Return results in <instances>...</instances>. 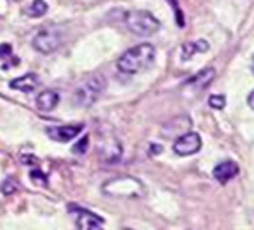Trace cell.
<instances>
[{
  "label": "cell",
  "instance_id": "cell-1",
  "mask_svg": "<svg viewBox=\"0 0 254 230\" xmlns=\"http://www.w3.org/2000/svg\"><path fill=\"white\" fill-rule=\"evenodd\" d=\"M155 56H157L155 46L149 45V43H142V45H136L133 48H129L127 52H124L116 66L122 74L133 76V74H140V72L147 70L155 61Z\"/></svg>",
  "mask_w": 254,
  "mask_h": 230
},
{
  "label": "cell",
  "instance_id": "cell-2",
  "mask_svg": "<svg viewBox=\"0 0 254 230\" xmlns=\"http://www.w3.org/2000/svg\"><path fill=\"white\" fill-rule=\"evenodd\" d=\"M105 87H107V81H105V77L102 74L90 76L89 79H85L76 89V92H74V103H76L77 107L89 109L102 98Z\"/></svg>",
  "mask_w": 254,
  "mask_h": 230
},
{
  "label": "cell",
  "instance_id": "cell-3",
  "mask_svg": "<svg viewBox=\"0 0 254 230\" xmlns=\"http://www.w3.org/2000/svg\"><path fill=\"white\" fill-rule=\"evenodd\" d=\"M103 193L113 195V197H124V199H138L144 197V184L134 177H116V179L107 180L102 186Z\"/></svg>",
  "mask_w": 254,
  "mask_h": 230
},
{
  "label": "cell",
  "instance_id": "cell-4",
  "mask_svg": "<svg viewBox=\"0 0 254 230\" xmlns=\"http://www.w3.org/2000/svg\"><path fill=\"white\" fill-rule=\"evenodd\" d=\"M126 26L136 35L149 37L159 32L160 22L157 17H153L146 9H131L126 13Z\"/></svg>",
  "mask_w": 254,
  "mask_h": 230
},
{
  "label": "cell",
  "instance_id": "cell-5",
  "mask_svg": "<svg viewBox=\"0 0 254 230\" xmlns=\"http://www.w3.org/2000/svg\"><path fill=\"white\" fill-rule=\"evenodd\" d=\"M61 43H63V33H61V30H59L58 26H45L43 30H39L35 33L32 46L37 52L48 56V54L58 50L59 46H61Z\"/></svg>",
  "mask_w": 254,
  "mask_h": 230
},
{
  "label": "cell",
  "instance_id": "cell-6",
  "mask_svg": "<svg viewBox=\"0 0 254 230\" xmlns=\"http://www.w3.org/2000/svg\"><path fill=\"white\" fill-rule=\"evenodd\" d=\"M203 147V140L201 136L193 131H188V133L177 136V140L173 142V151L179 155V157H190V155H195L199 149Z\"/></svg>",
  "mask_w": 254,
  "mask_h": 230
},
{
  "label": "cell",
  "instance_id": "cell-7",
  "mask_svg": "<svg viewBox=\"0 0 254 230\" xmlns=\"http://www.w3.org/2000/svg\"><path fill=\"white\" fill-rule=\"evenodd\" d=\"M68 212L76 216V223L79 230H103L102 223L103 219L100 216L92 214L87 208H81V206L76 205H68Z\"/></svg>",
  "mask_w": 254,
  "mask_h": 230
},
{
  "label": "cell",
  "instance_id": "cell-8",
  "mask_svg": "<svg viewBox=\"0 0 254 230\" xmlns=\"http://www.w3.org/2000/svg\"><path fill=\"white\" fill-rule=\"evenodd\" d=\"M83 125L81 123H74V125H56V127H48L46 129V134L50 136L52 140L56 142H70L74 140L77 134H81Z\"/></svg>",
  "mask_w": 254,
  "mask_h": 230
},
{
  "label": "cell",
  "instance_id": "cell-9",
  "mask_svg": "<svg viewBox=\"0 0 254 230\" xmlns=\"http://www.w3.org/2000/svg\"><path fill=\"white\" fill-rule=\"evenodd\" d=\"M240 173V166L232 162V160H223L219 162L216 168H214V179L219 182V184H227L229 180H232Z\"/></svg>",
  "mask_w": 254,
  "mask_h": 230
},
{
  "label": "cell",
  "instance_id": "cell-10",
  "mask_svg": "<svg viewBox=\"0 0 254 230\" xmlns=\"http://www.w3.org/2000/svg\"><path fill=\"white\" fill-rule=\"evenodd\" d=\"M214 77H216V68H214V66H206V68H203L201 72H197L193 77H190V79L186 81V85L195 90H203L214 81Z\"/></svg>",
  "mask_w": 254,
  "mask_h": 230
},
{
  "label": "cell",
  "instance_id": "cell-11",
  "mask_svg": "<svg viewBox=\"0 0 254 230\" xmlns=\"http://www.w3.org/2000/svg\"><path fill=\"white\" fill-rule=\"evenodd\" d=\"M58 103H59L58 90L46 89L37 96V107H39V111H43V113H50V111H54L56 107H58Z\"/></svg>",
  "mask_w": 254,
  "mask_h": 230
},
{
  "label": "cell",
  "instance_id": "cell-12",
  "mask_svg": "<svg viewBox=\"0 0 254 230\" xmlns=\"http://www.w3.org/2000/svg\"><path fill=\"white\" fill-rule=\"evenodd\" d=\"M39 85L37 74H26V76L15 77L9 81V87L13 90H20V92H33Z\"/></svg>",
  "mask_w": 254,
  "mask_h": 230
},
{
  "label": "cell",
  "instance_id": "cell-13",
  "mask_svg": "<svg viewBox=\"0 0 254 230\" xmlns=\"http://www.w3.org/2000/svg\"><path fill=\"white\" fill-rule=\"evenodd\" d=\"M210 45L208 41H204V39H199V41H195V43H186V45H183V54H181V58H183V61H188V59H191L195 54H204V52H208Z\"/></svg>",
  "mask_w": 254,
  "mask_h": 230
},
{
  "label": "cell",
  "instance_id": "cell-14",
  "mask_svg": "<svg viewBox=\"0 0 254 230\" xmlns=\"http://www.w3.org/2000/svg\"><path fill=\"white\" fill-rule=\"evenodd\" d=\"M46 11H48V4H46L45 0H33L32 4L24 9L26 15H28V17H33V19H39V17L46 15Z\"/></svg>",
  "mask_w": 254,
  "mask_h": 230
},
{
  "label": "cell",
  "instance_id": "cell-15",
  "mask_svg": "<svg viewBox=\"0 0 254 230\" xmlns=\"http://www.w3.org/2000/svg\"><path fill=\"white\" fill-rule=\"evenodd\" d=\"M208 105L212 109L221 111V109H225V105H227V98L223 96V94H214V96L208 98Z\"/></svg>",
  "mask_w": 254,
  "mask_h": 230
},
{
  "label": "cell",
  "instance_id": "cell-16",
  "mask_svg": "<svg viewBox=\"0 0 254 230\" xmlns=\"http://www.w3.org/2000/svg\"><path fill=\"white\" fill-rule=\"evenodd\" d=\"M89 142H90L89 134H85L81 140H79L76 146L72 147V151H74L76 155H85V153H87V149H89Z\"/></svg>",
  "mask_w": 254,
  "mask_h": 230
},
{
  "label": "cell",
  "instance_id": "cell-17",
  "mask_svg": "<svg viewBox=\"0 0 254 230\" xmlns=\"http://www.w3.org/2000/svg\"><path fill=\"white\" fill-rule=\"evenodd\" d=\"M30 179H32L33 182H37V184H43V186L48 184V179H46V175L41 172V170H32V172H30Z\"/></svg>",
  "mask_w": 254,
  "mask_h": 230
},
{
  "label": "cell",
  "instance_id": "cell-18",
  "mask_svg": "<svg viewBox=\"0 0 254 230\" xmlns=\"http://www.w3.org/2000/svg\"><path fill=\"white\" fill-rule=\"evenodd\" d=\"M17 190V182L13 179H6L4 180V184H2V192L6 193V195H9V193H13Z\"/></svg>",
  "mask_w": 254,
  "mask_h": 230
},
{
  "label": "cell",
  "instance_id": "cell-19",
  "mask_svg": "<svg viewBox=\"0 0 254 230\" xmlns=\"http://www.w3.org/2000/svg\"><path fill=\"white\" fill-rule=\"evenodd\" d=\"M170 4H173V9H175V17H177L179 28H183V26H185V19H183V11H181V7H179L177 0H170Z\"/></svg>",
  "mask_w": 254,
  "mask_h": 230
},
{
  "label": "cell",
  "instance_id": "cell-20",
  "mask_svg": "<svg viewBox=\"0 0 254 230\" xmlns=\"http://www.w3.org/2000/svg\"><path fill=\"white\" fill-rule=\"evenodd\" d=\"M9 56H11V46L6 45V43H4V45H0V58L6 59V58H9Z\"/></svg>",
  "mask_w": 254,
  "mask_h": 230
},
{
  "label": "cell",
  "instance_id": "cell-21",
  "mask_svg": "<svg viewBox=\"0 0 254 230\" xmlns=\"http://www.w3.org/2000/svg\"><path fill=\"white\" fill-rule=\"evenodd\" d=\"M247 103H249V107H251V109L254 111V90H253V92H251V94H249Z\"/></svg>",
  "mask_w": 254,
  "mask_h": 230
},
{
  "label": "cell",
  "instance_id": "cell-22",
  "mask_svg": "<svg viewBox=\"0 0 254 230\" xmlns=\"http://www.w3.org/2000/svg\"><path fill=\"white\" fill-rule=\"evenodd\" d=\"M251 70H253V74H254V58H253V66H251Z\"/></svg>",
  "mask_w": 254,
  "mask_h": 230
}]
</instances>
